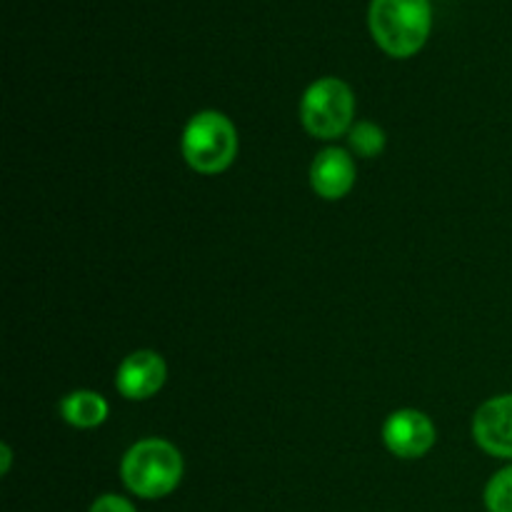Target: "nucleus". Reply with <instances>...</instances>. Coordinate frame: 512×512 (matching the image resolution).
<instances>
[{"label": "nucleus", "mask_w": 512, "mask_h": 512, "mask_svg": "<svg viewBox=\"0 0 512 512\" xmlns=\"http://www.w3.org/2000/svg\"><path fill=\"white\" fill-rule=\"evenodd\" d=\"M368 23L380 50L390 58H410L428 43L433 8L430 0H373Z\"/></svg>", "instance_id": "obj_1"}, {"label": "nucleus", "mask_w": 512, "mask_h": 512, "mask_svg": "<svg viewBox=\"0 0 512 512\" xmlns=\"http://www.w3.org/2000/svg\"><path fill=\"white\" fill-rule=\"evenodd\" d=\"M185 473L180 450L160 438L135 443L120 463V478L125 488L143 500H160L173 493Z\"/></svg>", "instance_id": "obj_2"}, {"label": "nucleus", "mask_w": 512, "mask_h": 512, "mask_svg": "<svg viewBox=\"0 0 512 512\" xmlns=\"http://www.w3.org/2000/svg\"><path fill=\"white\" fill-rule=\"evenodd\" d=\"M180 150L195 173L218 175L228 170L238 155V130L228 115L200 110L185 123Z\"/></svg>", "instance_id": "obj_3"}, {"label": "nucleus", "mask_w": 512, "mask_h": 512, "mask_svg": "<svg viewBox=\"0 0 512 512\" xmlns=\"http://www.w3.org/2000/svg\"><path fill=\"white\" fill-rule=\"evenodd\" d=\"M355 118V95L340 78H320L308 85L300 100V123L313 138L335 140L350 133Z\"/></svg>", "instance_id": "obj_4"}, {"label": "nucleus", "mask_w": 512, "mask_h": 512, "mask_svg": "<svg viewBox=\"0 0 512 512\" xmlns=\"http://www.w3.org/2000/svg\"><path fill=\"white\" fill-rule=\"evenodd\" d=\"M438 440L435 423L425 413L413 408L395 410L383 423V443L395 458L418 460L433 450Z\"/></svg>", "instance_id": "obj_5"}, {"label": "nucleus", "mask_w": 512, "mask_h": 512, "mask_svg": "<svg viewBox=\"0 0 512 512\" xmlns=\"http://www.w3.org/2000/svg\"><path fill=\"white\" fill-rule=\"evenodd\" d=\"M473 438L488 455L512 463V393L480 405L473 418Z\"/></svg>", "instance_id": "obj_6"}, {"label": "nucleus", "mask_w": 512, "mask_h": 512, "mask_svg": "<svg viewBox=\"0 0 512 512\" xmlns=\"http://www.w3.org/2000/svg\"><path fill=\"white\" fill-rule=\"evenodd\" d=\"M168 380V365L155 350H135L120 363L115 373V388L128 400H148Z\"/></svg>", "instance_id": "obj_7"}, {"label": "nucleus", "mask_w": 512, "mask_h": 512, "mask_svg": "<svg viewBox=\"0 0 512 512\" xmlns=\"http://www.w3.org/2000/svg\"><path fill=\"white\" fill-rule=\"evenodd\" d=\"M358 168L348 150L325 148L315 155L310 165V185L323 200H340L353 190Z\"/></svg>", "instance_id": "obj_8"}, {"label": "nucleus", "mask_w": 512, "mask_h": 512, "mask_svg": "<svg viewBox=\"0 0 512 512\" xmlns=\"http://www.w3.org/2000/svg\"><path fill=\"white\" fill-rule=\"evenodd\" d=\"M110 415L108 400L93 390H75L60 400V418L80 430H93L103 425Z\"/></svg>", "instance_id": "obj_9"}, {"label": "nucleus", "mask_w": 512, "mask_h": 512, "mask_svg": "<svg viewBox=\"0 0 512 512\" xmlns=\"http://www.w3.org/2000/svg\"><path fill=\"white\" fill-rule=\"evenodd\" d=\"M348 140H350V148H353V153L358 155V158H378V155L385 150V143H388L385 130L380 128V125L370 123V120H360V123H355L353 128H350Z\"/></svg>", "instance_id": "obj_10"}, {"label": "nucleus", "mask_w": 512, "mask_h": 512, "mask_svg": "<svg viewBox=\"0 0 512 512\" xmlns=\"http://www.w3.org/2000/svg\"><path fill=\"white\" fill-rule=\"evenodd\" d=\"M483 500L488 512H512V463L488 480Z\"/></svg>", "instance_id": "obj_11"}, {"label": "nucleus", "mask_w": 512, "mask_h": 512, "mask_svg": "<svg viewBox=\"0 0 512 512\" xmlns=\"http://www.w3.org/2000/svg\"><path fill=\"white\" fill-rule=\"evenodd\" d=\"M90 512H138L135 505L130 503L128 498H120V495L108 493L100 495L93 505H90Z\"/></svg>", "instance_id": "obj_12"}, {"label": "nucleus", "mask_w": 512, "mask_h": 512, "mask_svg": "<svg viewBox=\"0 0 512 512\" xmlns=\"http://www.w3.org/2000/svg\"><path fill=\"white\" fill-rule=\"evenodd\" d=\"M0 455H3V465H0V473L8 475L10 460H13V458H10V448H8V445H5V443H3V448H0Z\"/></svg>", "instance_id": "obj_13"}]
</instances>
